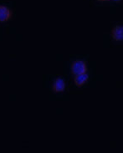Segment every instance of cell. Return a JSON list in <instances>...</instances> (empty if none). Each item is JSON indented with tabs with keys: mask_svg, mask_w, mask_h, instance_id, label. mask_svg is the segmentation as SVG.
<instances>
[{
	"mask_svg": "<svg viewBox=\"0 0 123 153\" xmlns=\"http://www.w3.org/2000/svg\"><path fill=\"white\" fill-rule=\"evenodd\" d=\"M88 79H89V75H87L86 73H84V74H80V75H75V77L74 79V81L75 84L77 86L81 87L83 86L85 84L88 82Z\"/></svg>",
	"mask_w": 123,
	"mask_h": 153,
	"instance_id": "obj_5",
	"label": "cell"
},
{
	"mask_svg": "<svg viewBox=\"0 0 123 153\" xmlns=\"http://www.w3.org/2000/svg\"><path fill=\"white\" fill-rule=\"evenodd\" d=\"M70 70L72 74H74L75 75H80V74H84L87 72V65L85 61L82 60H76L75 62L72 63Z\"/></svg>",
	"mask_w": 123,
	"mask_h": 153,
	"instance_id": "obj_1",
	"label": "cell"
},
{
	"mask_svg": "<svg viewBox=\"0 0 123 153\" xmlns=\"http://www.w3.org/2000/svg\"><path fill=\"white\" fill-rule=\"evenodd\" d=\"M111 38L116 42L122 41L123 39V27L122 25H116L111 30Z\"/></svg>",
	"mask_w": 123,
	"mask_h": 153,
	"instance_id": "obj_3",
	"label": "cell"
},
{
	"mask_svg": "<svg viewBox=\"0 0 123 153\" xmlns=\"http://www.w3.org/2000/svg\"><path fill=\"white\" fill-rule=\"evenodd\" d=\"M13 13L11 9L4 5H0V22L5 23L12 18Z\"/></svg>",
	"mask_w": 123,
	"mask_h": 153,
	"instance_id": "obj_2",
	"label": "cell"
},
{
	"mask_svg": "<svg viewBox=\"0 0 123 153\" xmlns=\"http://www.w3.org/2000/svg\"><path fill=\"white\" fill-rule=\"evenodd\" d=\"M66 89V82L64 80V79L59 77L54 81L53 85V91L55 93H60L63 92Z\"/></svg>",
	"mask_w": 123,
	"mask_h": 153,
	"instance_id": "obj_4",
	"label": "cell"
},
{
	"mask_svg": "<svg viewBox=\"0 0 123 153\" xmlns=\"http://www.w3.org/2000/svg\"><path fill=\"white\" fill-rule=\"evenodd\" d=\"M99 2H107V1H110V0H98ZM111 1H114V2H116V3H119L122 0H111Z\"/></svg>",
	"mask_w": 123,
	"mask_h": 153,
	"instance_id": "obj_6",
	"label": "cell"
}]
</instances>
